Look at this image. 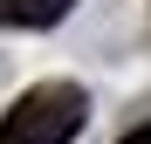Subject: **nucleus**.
Wrapping results in <instances>:
<instances>
[{"mask_svg": "<svg viewBox=\"0 0 151 144\" xmlns=\"http://www.w3.org/2000/svg\"><path fill=\"white\" fill-rule=\"evenodd\" d=\"M83 124H89V96L76 82H35L0 117V144H69Z\"/></svg>", "mask_w": 151, "mask_h": 144, "instance_id": "nucleus-1", "label": "nucleus"}, {"mask_svg": "<svg viewBox=\"0 0 151 144\" xmlns=\"http://www.w3.org/2000/svg\"><path fill=\"white\" fill-rule=\"evenodd\" d=\"M69 0H0V28H55Z\"/></svg>", "mask_w": 151, "mask_h": 144, "instance_id": "nucleus-2", "label": "nucleus"}, {"mask_svg": "<svg viewBox=\"0 0 151 144\" xmlns=\"http://www.w3.org/2000/svg\"><path fill=\"white\" fill-rule=\"evenodd\" d=\"M117 144H151V124H144V130H124Z\"/></svg>", "mask_w": 151, "mask_h": 144, "instance_id": "nucleus-3", "label": "nucleus"}]
</instances>
